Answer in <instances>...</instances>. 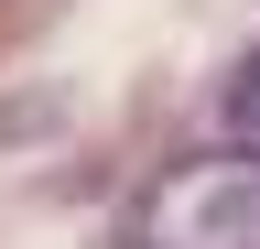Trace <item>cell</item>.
Segmentation results:
<instances>
[{"instance_id":"cell-2","label":"cell","mask_w":260,"mask_h":249,"mask_svg":"<svg viewBox=\"0 0 260 249\" xmlns=\"http://www.w3.org/2000/svg\"><path fill=\"white\" fill-rule=\"evenodd\" d=\"M217 109H228V130H239V141H260V44L239 54V65H228V87H217Z\"/></svg>"},{"instance_id":"cell-1","label":"cell","mask_w":260,"mask_h":249,"mask_svg":"<svg viewBox=\"0 0 260 249\" xmlns=\"http://www.w3.org/2000/svg\"><path fill=\"white\" fill-rule=\"evenodd\" d=\"M119 249H260V141L162 163L119 217Z\"/></svg>"}]
</instances>
